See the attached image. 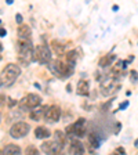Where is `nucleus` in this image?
I'll return each instance as SVG.
<instances>
[{
    "instance_id": "nucleus-5",
    "label": "nucleus",
    "mask_w": 138,
    "mask_h": 155,
    "mask_svg": "<svg viewBox=\"0 0 138 155\" xmlns=\"http://www.w3.org/2000/svg\"><path fill=\"white\" fill-rule=\"evenodd\" d=\"M33 58L36 61L42 62V64H47L51 60V51H50V48L47 46H39L33 51Z\"/></svg>"
},
{
    "instance_id": "nucleus-11",
    "label": "nucleus",
    "mask_w": 138,
    "mask_h": 155,
    "mask_svg": "<svg viewBox=\"0 0 138 155\" xmlns=\"http://www.w3.org/2000/svg\"><path fill=\"white\" fill-rule=\"evenodd\" d=\"M88 93H90L88 82L80 81L79 83H77V94H79V96H88Z\"/></svg>"
},
{
    "instance_id": "nucleus-6",
    "label": "nucleus",
    "mask_w": 138,
    "mask_h": 155,
    "mask_svg": "<svg viewBox=\"0 0 138 155\" xmlns=\"http://www.w3.org/2000/svg\"><path fill=\"white\" fill-rule=\"evenodd\" d=\"M61 118V108L57 105H51V107H47V110L44 112V119L46 122L48 123H55L59 120Z\"/></svg>"
},
{
    "instance_id": "nucleus-19",
    "label": "nucleus",
    "mask_w": 138,
    "mask_h": 155,
    "mask_svg": "<svg viewBox=\"0 0 138 155\" xmlns=\"http://www.w3.org/2000/svg\"><path fill=\"white\" fill-rule=\"evenodd\" d=\"M130 75H131V82H137V81H138V74H137V71H131V72H130Z\"/></svg>"
},
{
    "instance_id": "nucleus-1",
    "label": "nucleus",
    "mask_w": 138,
    "mask_h": 155,
    "mask_svg": "<svg viewBox=\"0 0 138 155\" xmlns=\"http://www.w3.org/2000/svg\"><path fill=\"white\" fill-rule=\"evenodd\" d=\"M21 75V68L17 64H7L0 74V87H10L15 83L18 76Z\"/></svg>"
},
{
    "instance_id": "nucleus-21",
    "label": "nucleus",
    "mask_w": 138,
    "mask_h": 155,
    "mask_svg": "<svg viewBox=\"0 0 138 155\" xmlns=\"http://www.w3.org/2000/svg\"><path fill=\"white\" fill-rule=\"evenodd\" d=\"M6 100H7V97L4 96V94H2V93H0V107H2V105H4V103H6Z\"/></svg>"
},
{
    "instance_id": "nucleus-20",
    "label": "nucleus",
    "mask_w": 138,
    "mask_h": 155,
    "mask_svg": "<svg viewBox=\"0 0 138 155\" xmlns=\"http://www.w3.org/2000/svg\"><path fill=\"white\" fill-rule=\"evenodd\" d=\"M26 154H37V150L35 147H29V148H26Z\"/></svg>"
},
{
    "instance_id": "nucleus-2",
    "label": "nucleus",
    "mask_w": 138,
    "mask_h": 155,
    "mask_svg": "<svg viewBox=\"0 0 138 155\" xmlns=\"http://www.w3.org/2000/svg\"><path fill=\"white\" fill-rule=\"evenodd\" d=\"M17 51H18V61L21 64L28 65L33 60V45L29 39H19L17 43Z\"/></svg>"
},
{
    "instance_id": "nucleus-3",
    "label": "nucleus",
    "mask_w": 138,
    "mask_h": 155,
    "mask_svg": "<svg viewBox=\"0 0 138 155\" xmlns=\"http://www.w3.org/2000/svg\"><path fill=\"white\" fill-rule=\"evenodd\" d=\"M40 104H42V97L39 96V94L29 93L21 100L19 105H21L22 110H32V108H37Z\"/></svg>"
},
{
    "instance_id": "nucleus-25",
    "label": "nucleus",
    "mask_w": 138,
    "mask_h": 155,
    "mask_svg": "<svg viewBox=\"0 0 138 155\" xmlns=\"http://www.w3.org/2000/svg\"><path fill=\"white\" fill-rule=\"evenodd\" d=\"M116 152H120V154H124V150H123L122 147H120V148H117V150H116Z\"/></svg>"
},
{
    "instance_id": "nucleus-10",
    "label": "nucleus",
    "mask_w": 138,
    "mask_h": 155,
    "mask_svg": "<svg viewBox=\"0 0 138 155\" xmlns=\"http://www.w3.org/2000/svg\"><path fill=\"white\" fill-rule=\"evenodd\" d=\"M69 152L71 154H84V147L80 141L77 140H72L71 147H69Z\"/></svg>"
},
{
    "instance_id": "nucleus-9",
    "label": "nucleus",
    "mask_w": 138,
    "mask_h": 155,
    "mask_svg": "<svg viewBox=\"0 0 138 155\" xmlns=\"http://www.w3.org/2000/svg\"><path fill=\"white\" fill-rule=\"evenodd\" d=\"M116 89H117V87L115 86V83H113L112 79H109V81H106L104 84H101V93H102L104 96H109V94H112Z\"/></svg>"
},
{
    "instance_id": "nucleus-13",
    "label": "nucleus",
    "mask_w": 138,
    "mask_h": 155,
    "mask_svg": "<svg viewBox=\"0 0 138 155\" xmlns=\"http://www.w3.org/2000/svg\"><path fill=\"white\" fill-rule=\"evenodd\" d=\"M32 35V31L28 25H21L18 28V38L19 39H29Z\"/></svg>"
},
{
    "instance_id": "nucleus-8",
    "label": "nucleus",
    "mask_w": 138,
    "mask_h": 155,
    "mask_svg": "<svg viewBox=\"0 0 138 155\" xmlns=\"http://www.w3.org/2000/svg\"><path fill=\"white\" fill-rule=\"evenodd\" d=\"M64 150V145L59 141L54 140V141H46L42 144V151L46 154H58Z\"/></svg>"
},
{
    "instance_id": "nucleus-14",
    "label": "nucleus",
    "mask_w": 138,
    "mask_h": 155,
    "mask_svg": "<svg viewBox=\"0 0 138 155\" xmlns=\"http://www.w3.org/2000/svg\"><path fill=\"white\" fill-rule=\"evenodd\" d=\"M35 136L37 139H47V137H50V130L44 126H39L35 129Z\"/></svg>"
},
{
    "instance_id": "nucleus-17",
    "label": "nucleus",
    "mask_w": 138,
    "mask_h": 155,
    "mask_svg": "<svg viewBox=\"0 0 138 155\" xmlns=\"http://www.w3.org/2000/svg\"><path fill=\"white\" fill-rule=\"evenodd\" d=\"M55 140H57V141H59L62 145H65V134H64V132L57 130V132H55Z\"/></svg>"
},
{
    "instance_id": "nucleus-15",
    "label": "nucleus",
    "mask_w": 138,
    "mask_h": 155,
    "mask_svg": "<svg viewBox=\"0 0 138 155\" xmlns=\"http://www.w3.org/2000/svg\"><path fill=\"white\" fill-rule=\"evenodd\" d=\"M4 154L18 155V154H21V148H19L17 144H8V145H6V148H4Z\"/></svg>"
},
{
    "instance_id": "nucleus-18",
    "label": "nucleus",
    "mask_w": 138,
    "mask_h": 155,
    "mask_svg": "<svg viewBox=\"0 0 138 155\" xmlns=\"http://www.w3.org/2000/svg\"><path fill=\"white\" fill-rule=\"evenodd\" d=\"M90 141H91V145H93L94 148H97V147L100 145V144H98V139H97L94 134H90Z\"/></svg>"
},
{
    "instance_id": "nucleus-23",
    "label": "nucleus",
    "mask_w": 138,
    "mask_h": 155,
    "mask_svg": "<svg viewBox=\"0 0 138 155\" xmlns=\"http://www.w3.org/2000/svg\"><path fill=\"white\" fill-rule=\"evenodd\" d=\"M15 21L18 24H21V22H22V15H21V14H17V15H15Z\"/></svg>"
},
{
    "instance_id": "nucleus-22",
    "label": "nucleus",
    "mask_w": 138,
    "mask_h": 155,
    "mask_svg": "<svg viewBox=\"0 0 138 155\" xmlns=\"http://www.w3.org/2000/svg\"><path fill=\"white\" fill-rule=\"evenodd\" d=\"M126 107H129V101H123L122 104H120V107H119V110H124Z\"/></svg>"
},
{
    "instance_id": "nucleus-12",
    "label": "nucleus",
    "mask_w": 138,
    "mask_h": 155,
    "mask_svg": "<svg viewBox=\"0 0 138 155\" xmlns=\"http://www.w3.org/2000/svg\"><path fill=\"white\" fill-rule=\"evenodd\" d=\"M46 110H47V107H40V108H37V110H33L32 112L29 114V118L32 120H40L44 116V112Z\"/></svg>"
},
{
    "instance_id": "nucleus-24",
    "label": "nucleus",
    "mask_w": 138,
    "mask_h": 155,
    "mask_svg": "<svg viewBox=\"0 0 138 155\" xmlns=\"http://www.w3.org/2000/svg\"><path fill=\"white\" fill-rule=\"evenodd\" d=\"M6 33H7V31L4 28H0V36H6Z\"/></svg>"
},
{
    "instance_id": "nucleus-7",
    "label": "nucleus",
    "mask_w": 138,
    "mask_h": 155,
    "mask_svg": "<svg viewBox=\"0 0 138 155\" xmlns=\"http://www.w3.org/2000/svg\"><path fill=\"white\" fill-rule=\"evenodd\" d=\"M84 125H86V119H84V118H79L73 125L68 127V130H69L68 133H72V134H75L76 137H83V136L86 134V127H84Z\"/></svg>"
},
{
    "instance_id": "nucleus-4",
    "label": "nucleus",
    "mask_w": 138,
    "mask_h": 155,
    "mask_svg": "<svg viewBox=\"0 0 138 155\" xmlns=\"http://www.w3.org/2000/svg\"><path fill=\"white\" fill-rule=\"evenodd\" d=\"M29 125L26 122H17L11 126V129H10V136L13 137V139H22L28 134L29 132Z\"/></svg>"
},
{
    "instance_id": "nucleus-16",
    "label": "nucleus",
    "mask_w": 138,
    "mask_h": 155,
    "mask_svg": "<svg viewBox=\"0 0 138 155\" xmlns=\"http://www.w3.org/2000/svg\"><path fill=\"white\" fill-rule=\"evenodd\" d=\"M115 60V55L109 54V55H105V57H102L100 60V67L101 68H105V67H109L111 64H112V61Z\"/></svg>"
}]
</instances>
